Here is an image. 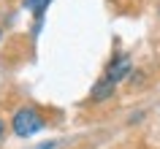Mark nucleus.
Wrapping results in <instances>:
<instances>
[{
	"mask_svg": "<svg viewBox=\"0 0 160 149\" xmlns=\"http://www.w3.org/2000/svg\"><path fill=\"white\" fill-rule=\"evenodd\" d=\"M46 127V119L35 106H19L11 114V133L17 138H30L35 133H41Z\"/></svg>",
	"mask_w": 160,
	"mask_h": 149,
	"instance_id": "nucleus-1",
	"label": "nucleus"
},
{
	"mask_svg": "<svg viewBox=\"0 0 160 149\" xmlns=\"http://www.w3.org/2000/svg\"><path fill=\"white\" fill-rule=\"evenodd\" d=\"M133 73V62H130V54H125V52H119V54H114L109 62V68H106V79H109L111 84H119L125 82L128 76Z\"/></svg>",
	"mask_w": 160,
	"mask_h": 149,
	"instance_id": "nucleus-2",
	"label": "nucleus"
},
{
	"mask_svg": "<svg viewBox=\"0 0 160 149\" xmlns=\"http://www.w3.org/2000/svg\"><path fill=\"white\" fill-rule=\"evenodd\" d=\"M114 87H117V84H111L106 76H101V79L92 84V90H90V100H92V103H103V100H109L111 95H114Z\"/></svg>",
	"mask_w": 160,
	"mask_h": 149,
	"instance_id": "nucleus-3",
	"label": "nucleus"
},
{
	"mask_svg": "<svg viewBox=\"0 0 160 149\" xmlns=\"http://www.w3.org/2000/svg\"><path fill=\"white\" fill-rule=\"evenodd\" d=\"M49 3H52V0H22V6L35 17V22L43 19V14H46V8H49Z\"/></svg>",
	"mask_w": 160,
	"mask_h": 149,
	"instance_id": "nucleus-4",
	"label": "nucleus"
},
{
	"mask_svg": "<svg viewBox=\"0 0 160 149\" xmlns=\"http://www.w3.org/2000/svg\"><path fill=\"white\" fill-rule=\"evenodd\" d=\"M6 130H8V127H6V119L0 117V144H3V138H6Z\"/></svg>",
	"mask_w": 160,
	"mask_h": 149,
	"instance_id": "nucleus-5",
	"label": "nucleus"
},
{
	"mask_svg": "<svg viewBox=\"0 0 160 149\" xmlns=\"http://www.w3.org/2000/svg\"><path fill=\"white\" fill-rule=\"evenodd\" d=\"M38 149H57V144H54V141H49V144H41Z\"/></svg>",
	"mask_w": 160,
	"mask_h": 149,
	"instance_id": "nucleus-6",
	"label": "nucleus"
},
{
	"mask_svg": "<svg viewBox=\"0 0 160 149\" xmlns=\"http://www.w3.org/2000/svg\"><path fill=\"white\" fill-rule=\"evenodd\" d=\"M0 41H3V27H0Z\"/></svg>",
	"mask_w": 160,
	"mask_h": 149,
	"instance_id": "nucleus-7",
	"label": "nucleus"
},
{
	"mask_svg": "<svg viewBox=\"0 0 160 149\" xmlns=\"http://www.w3.org/2000/svg\"><path fill=\"white\" fill-rule=\"evenodd\" d=\"M158 14H160V8H158Z\"/></svg>",
	"mask_w": 160,
	"mask_h": 149,
	"instance_id": "nucleus-8",
	"label": "nucleus"
}]
</instances>
